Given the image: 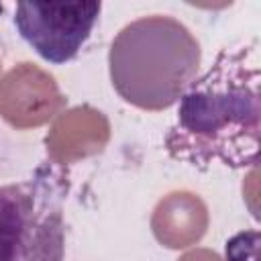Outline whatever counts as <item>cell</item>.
Returning a JSON list of instances; mask_svg holds the SVG:
<instances>
[{
	"label": "cell",
	"mask_w": 261,
	"mask_h": 261,
	"mask_svg": "<svg viewBox=\"0 0 261 261\" xmlns=\"http://www.w3.org/2000/svg\"><path fill=\"white\" fill-rule=\"evenodd\" d=\"M100 10V2H20L14 8V27L39 57L61 65L90 39Z\"/></svg>",
	"instance_id": "cell-4"
},
{
	"label": "cell",
	"mask_w": 261,
	"mask_h": 261,
	"mask_svg": "<svg viewBox=\"0 0 261 261\" xmlns=\"http://www.w3.org/2000/svg\"><path fill=\"white\" fill-rule=\"evenodd\" d=\"M259 45L222 49L216 61L179 96L175 122L165 135L167 153L208 169L255 167L259 157Z\"/></svg>",
	"instance_id": "cell-1"
},
{
	"label": "cell",
	"mask_w": 261,
	"mask_h": 261,
	"mask_svg": "<svg viewBox=\"0 0 261 261\" xmlns=\"http://www.w3.org/2000/svg\"><path fill=\"white\" fill-rule=\"evenodd\" d=\"M110 77L116 92L145 110L179 100L196 77L200 45L171 16H145L126 24L110 45Z\"/></svg>",
	"instance_id": "cell-2"
},
{
	"label": "cell",
	"mask_w": 261,
	"mask_h": 261,
	"mask_svg": "<svg viewBox=\"0 0 261 261\" xmlns=\"http://www.w3.org/2000/svg\"><path fill=\"white\" fill-rule=\"evenodd\" d=\"M63 184L41 165L29 179L0 186V261H63Z\"/></svg>",
	"instance_id": "cell-3"
}]
</instances>
